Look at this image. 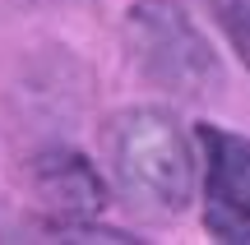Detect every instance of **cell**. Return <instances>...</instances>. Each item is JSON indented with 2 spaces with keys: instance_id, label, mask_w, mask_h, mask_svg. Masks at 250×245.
Here are the masks:
<instances>
[{
  "instance_id": "obj_1",
  "label": "cell",
  "mask_w": 250,
  "mask_h": 245,
  "mask_svg": "<svg viewBox=\"0 0 250 245\" xmlns=\"http://www.w3.org/2000/svg\"><path fill=\"white\" fill-rule=\"evenodd\" d=\"M107 157L121 190L139 208L176 218L195 199L199 162L181 120L162 107H130L107 130Z\"/></svg>"
},
{
  "instance_id": "obj_2",
  "label": "cell",
  "mask_w": 250,
  "mask_h": 245,
  "mask_svg": "<svg viewBox=\"0 0 250 245\" xmlns=\"http://www.w3.org/2000/svg\"><path fill=\"white\" fill-rule=\"evenodd\" d=\"M130 51L144 65V74L176 93H204L218 79V60L199 28L186 19L176 0H139L130 9Z\"/></svg>"
},
{
  "instance_id": "obj_3",
  "label": "cell",
  "mask_w": 250,
  "mask_h": 245,
  "mask_svg": "<svg viewBox=\"0 0 250 245\" xmlns=\"http://www.w3.org/2000/svg\"><path fill=\"white\" fill-rule=\"evenodd\" d=\"M199 167H204V227L218 241H250V139L218 125H199Z\"/></svg>"
},
{
  "instance_id": "obj_4",
  "label": "cell",
  "mask_w": 250,
  "mask_h": 245,
  "mask_svg": "<svg viewBox=\"0 0 250 245\" xmlns=\"http://www.w3.org/2000/svg\"><path fill=\"white\" fill-rule=\"evenodd\" d=\"M33 181L42 204L61 222H93L107 208V185L79 153H42L33 167Z\"/></svg>"
},
{
  "instance_id": "obj_5",
  "label": "cell",
  "mask_w": 250,
  "mask_h": 245,
  "mask_svg": "<svg viewBox=\"0 0 250 245\" xmlns=\"http://www.w3.org/2000/svg\"><path fill=\"white\" fill-rule=\"evenodd\" d=\"M223 23H227V33H232L236 51H241L246 70H250V0H227L223 5Z\"/></svg>"
}]
</instances>
